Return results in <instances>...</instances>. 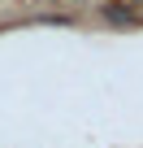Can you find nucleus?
<instances>
[{
    "label": "nucleus",
    "instance_id": "f257e3e1",
    "mask_svg": "<svg viewBox=\"0 0 143 148\" xmlns=\"http://www.w3.org/2000/svg\"><path fill=\"white\" fill-rule=\"evenodd\" d=\"M100 13H104V22H113V26H130V22H143V9L126 5V0H104V5H100Z\"/></svg>",
    "mask_w": 143,
    "mask_h": 148
}]
</instances>
